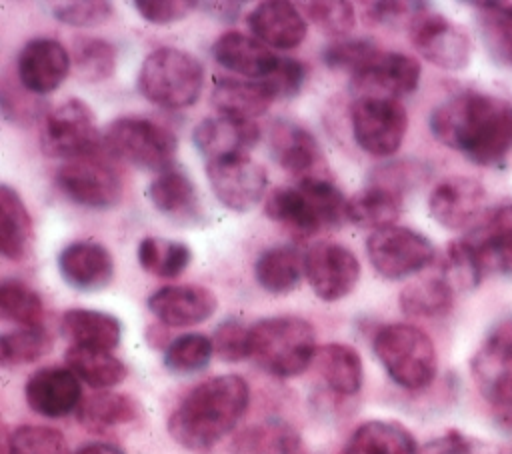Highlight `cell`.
Wrapping results in <instances>:
<instances>
[{"mask_svg": "<svg viewBox=\"0 0 512 454\" xmlns=\"http://www.w3.org/2000/svg\"><path fill=\"white\" fill-rule=\"evenodd\" d=\"M432 136L470 162L492 166L512 150V104L482 92H462L430 114Z\"/></svg>", "mask_w": 512, "mask_h": 454, "instance_id": "1", "label": "cell"}, {"mask_svg": "<svg viewBox=\"0 0 512 454\" xmlns=\"http://www.w3.org/2000/svg\"><path fill=\"white\" fill-rule=\"evenodd\" d=\"M248 402L250 388L242 376H212L178 402L168 418V434L190 452H210L236 428Z\"/></svg>", "mask_w": 512, "mask_h": 454, "instance_id": "2", "label": "cell"}, {"mask_svg": "<svg viewBox=\"0 0 512 454\" xmlns=\"http://www.w3.org/2000/svg\"><path fill=\"white\" fill-rule=\"evenodd\" d=\"M316 352L314 326L300 316H268L250 326V358L272 376L302 374Z\"/></svg>", "mask_w": 512, "mask_h": 454, "instance_id": "3", "label": "cell"}, {"mask_svg": "<svg viewBox=\"0 0 512 454\" xmlns=\"http://www.w3.org/2000/svg\"><path fill=\"white\" fill-rule=\"evenodd\" d=\"M204 88L200 60L180 48L164 46L150 52L138 72L140 94L162 108L180 110L192 106Z\"/></svg>", "mask_w": 512, "mask_h": 454, "instance_id": "4", "label": "cell"}, {"mask_svg": "<svg viewBox=\"0 0 512 454\" xmlns=\"http://www.w3.org/2000/svg\"><path fill=\"white\" fill-rule=\"evenodd\" d=\"M372 348L386 374L406 390H422L436 376L434 342L414 324L394 322L378 328Z\"/></svg>", "mask_w": 512, "mask_h": 454, "instance_id": "5", "label": "cell"}, {"mask_svg": "<svg viewBox=\"0 0 512 454\" xmlns=\"http://www.w3.org/2000/svg\"><path fill=\"white\" fill-rule=\"evenodd\" d=\"M102 140L108 154L116 160L158 174L172 168L178 150L172 130L140 116L116 118L108 124Z\"/></svg>", "mask_w": 512, "mask_h": 454, "instance_id": "6", "label": "cell"}, {"mask_svg": "<svg viewBox=\"0 0 512 454\" xmlns=\"http://www.w3.org/2000/svg\"><path fill=\"white\" fill-rule=\"evenodd\" d=\"M356 144L372 156L394 154L406 136L408 114L398 98L360 96L350 106Z\"/></svg>", "mask_w": 512, "mask_h": 454, "instance_id": "7", "label": "cell"}, {"mask_svg": "<svg viewBox=\"0 0 512 454\" xmlns=\"http://www.w3.org/2000/svg\"><path fill=\"white\" fill-rule=\"evenodd\" d=\"M100 144V132L92 108L70 98L56 106L44 118L40 132V148L50 158H80L94 154Z\"/></svg>", "mask_w": 512, "mask_h": 454, "instance_id": "8", "label": "cell"}, {"mask_svg": "<svg viewBox=\"0 0 512 454\" xmlns=\"http://www.w3.org/2000/svg\"><path fill=\"white\" fill-rule=\"evenodd\" d=\"M366 252L374 270L386 280L408 278L434 260V244L406 226L372 232L366 240Z\"/></svg>", "mask_w": 512, "mask_h": 454, "instance_id": "9", "label": "cell"}, {"mask_svg": "<svg viewBox=\"0 0 512 454\" xmlns=\"http://www.w3.org/2000/svg\"><path fill=\"white\" fill-rule=\"evenodd\" d=\"M56 184L68 200L98 210L116 206L124 188L120 172L96 152L62 164L56 172Z\"/></svg>", "mask_w": 512, "mask_h": 454, "instance_id": "10", "label": "cell"}, {"mask_svg": "<svg viewBox=\"0 0 512 454\" xmlns=\"http://www.w3.org/2000/svg\"><path fill=\"white\" fill-rule=\"evenodd\" d=\"M206 178L218 202L234 212L254 208L268 188L266 168L248 154L208 160Z\"/></svg>", "mask_w": 512, "mask_h": 454, "instance_id": "11", "label": "cell"}, {"mask_svg": "<svg viewBox=\"0 0 512 454\" xmlns=\"http://www.w3.org/2000/svg\"><path fill=\"white\" fill-rule=\"evenodd\" d=\"M416 52L444 70H462L470 62L472 42L468 34L442 14L422 10L408 26Z\"/></svg>", "mask_w": 512, "mask_h": 454, "instance_id": "12", "label": "cell"}, {"mask_svg": "<svg viewBox=\"0 0 512 454\" xmlns=\"http://www.w3.org/2000/svg\"><path fill=\"white\" fill-rule=\"evenodd\" d=\"M304 276L320 300L336 302L356 288L360 262L342 244L318 242L304 254Z\"/></svg>", "mask_w": 512, "mask_h": 454, "instance_id": "13", "label": "cell"}, {"mask_svg": "<svg viewBox=\"0 0 512 454\" xmlns=\"http://www.w3.org/2000/svg\"><path fill=\"white\" fill-rule=\"evenodd\" d=\"M420 62L402 52L378 50L356 74H352V88L364 92L362 96L398 98L412 94L420 84Z\"/></svg>", "mask_w": 512, "mask_h": 454, "instance_id": "14", "label": "cell"}, {"mask_svg": "<svg viewBox=\"0 0 512 454\" xmlns=\"http://www.w3.org/2000/svg\"><path fill=\"white\" fill-rule=\"evenodd\" d=\"M486 190L476 178L450 176L434 186L428 198L432 218L448 230H464L484 214Z\"/></svg>", "mask_w": 512, "mask_h": 454, "instance_id": "15", "label": "cell"}, {"mask_svg": "<svg viewBox=\"0 0 512 454\" xmlns=\"http://www.w3.org/2000/svg\"><path fill=\"white\" fill-rule=\"evenodd\" d=\"M72 56L54 38L28 40L16 60L18 82L36 96L54 92L68 76Z\"/></svg>", "mask_w": 512, "mask_h": 454, "instance_id": "16", "label": "cell"}, {"mask_svg": "<svg viewBox=\"0 0 512 454\" xmlns=\"http://www.w3.org/2000/svg\"><path fill=\"white\" fill-rule=\"evenodd\" d=\"M24 396L32 412L44 418H62L82 404L80 378L68 366H46L26 380Z\"/></svg>", "mask_w": 512, "mask_h": 454, "instance_id": "17", "label": "cell"}, {"mask_svg": "<svg viewBox=\"0 0 512 454\" xmlns=\"http://www.w3.org/2000/svg\"><path fill=\"white\" fill-rule=\"evenodd\" d=\"M218 300L212 290L196 284H172L158 288L148 298L150 312L164 326H194L216 312Z\"/></svg>", "mask_w": 512, "mask_h": 454, "instance_id": "18", "label": "cell"}, {"mask_svg": "<svg viewBox=\"0 0 512 454\" xmlns=\"http://www.w3.org/2000/svg\"><path fill=\"white\" fill-rule=\"evenodd\" d=\"M58 270L70 288L78 292H98L114 278V258L106 246L78 240L62 248Z\"/></svg>", "mask_w": 512, "mask_h": 454, "instance_id": "19", "label": "cell"}, {"mask_svg": "<svg viewBox=\"0 0 512 454\" xmlns=\"http://www.w3.org/2000/svg\"><path fill=\"white\" fill-rule=\"evenodd\" d=\"M270 148L276 162L298 180L328 176L318 140L298 124L276 122L270 132Z\"/></svg>", "mask_w": 512, "mask_h": 454, "instance_id": "20", "label": "cell"}, {"mask_svg": "<svg viewBox=\"0 0 512 454\" xmlns=\"http://www.w3.org/2000/svg\"><path fill=\"white\" fill-rule=\"evenodd\" d=\"M250 32L264 44L290 50L296 48L308 34V24L302 12L284 0H268L256 4V8L246 16Z\"/></svg>", "mask_w": 512, "mask_h": 454, "instance_id": "21", "label": "cell"}, {"mask_svg": "<svg viewBox=\"0 0 512 454\" xmlns=\"http://www.w3.org/2000/svg\"><path fill=\"white\" fill-rule=\"evenodd\" d=\"M258 138L260 128L256 126V122L236 120L228 116L204 118L196 124L192 132V142L206 160L248 154Z\"/></svg>", "mask_w": 512, "mask_h": 454, "instance_id": "22", "label": "cell"}, {"mask_svg": "<svg viewBox=\"0 0 512 454\" xmlns=\"http://www.w3.org/2000/svg\"><path fill=\"white\" fill-rule=\"evenodd\" d=\"M212 56L222 68L252 80L268 78L280 62V58L266 44L238 30L218 36L212 46Z\"/></svg>", "mask_w": 512, "mask_h": 454, "instance_id": "23", "label": "cell"}, {"mask_svg": "<svg viewBox=\"0 0 512 454\" xmlns=\"http://www.w3.org/2000/svg\"><path fill=\"white\" fill-rule=\"evenodd\" d=\"M278 100L274 86L268 78L264 80H236L220 78L212 90V106L218 116L236 120H254L264 114L268 106Z\"/></svg>", "mask_w": 512, "mask_h": 454, "instance_id": "24", "label": "cell"}, {"mask_svg": "<svg viewBox=\"0 0 512 454\" xmlns=\"http://www.w3.org/2000/svg\"><path fill=\"white\" fill-rule=\"evenodd\" d=\"M62 334L72 346L114 350L122 338V324L116 316L90 310V308H70L62 314L60 322Z\"/></svg>", "mask_w": 512, "mask_h": 454, "instance_id": "25", "label": "cell"}, {"mask_svg": "<svg viewBox=\"0 0 512 454\" xmlns=\"http://www.w3.org/2000/svg\"><path fill=\"white\" fill-rule=\"evenodd\" d=\"M264 212L270 220L284 224L300 238H310L324 228V222L312 204V200L296 186H278L274 188L264 202Z\"/></svg>", "mask_w": 512, "mask_h": 454, "instance_id": "26", "label": "cell"}, {"mask_svg": "<svg viewBox=\"0 0 512 454\" xmlns=\"http://www.w3.org/2000/svg\"><path fill=\"white\" fill-rule=\"evenodd\" d=\"M32 218L20 194L8 184L0 186V250L8 260H24L32 250Z\"/></svg>", "mask_w": 512, "mask_h": 454, "instance_id": "27", "label": "cell"}, {"mask_svg": "<svg viewBox=\"0 0 512 454\" xmlns=\"http://www.w3.org/2000/svg\"><path fill=\"white\" fill-rule=\"evenodd\" d=\"M314 360L322 380L332 392L340 396L358 394L364 380V366L356 348L342 342H330L318 348Z\"/></svg>", "mask_w": 512, "mask_h": 454, "instance_id": "28", "label": "cell"}, {"mask_svg": "<svg viewBox=\"0 0 512 454\" xmlns=\"http://www.w3.org/2000/svg\"><path fill=\"white\" fill-rule=\"evenodd\" d=\"M304 276V256L292 246H274L254 262L256 282L270 294L292 292Z\"/></svg>", "mask_w": 512, "mask_h": 454, "instance_id": "29", "label": "cell"}, {"mask_svg": "<svg viewBox=\"0 0 512 454\" xmlns=\"http://www.w3.org/2000/svg\"><path fill=\"white\" fill-rule=\"evenodd\" d=\"M400 200L402 196L386 186L370 184L346 202V218L358 228H372L376 232L394 226L402 210Z\"/></svg>", "mask_w": 512, "mask_h": 454, "instance_id": "30", "label": "cell"}, {"mask_svg": "<svg viewBox=\"0 0 512 454\" xmlns=\"http://www.w3.org/2000/svg\"><path fill=\"white\" fill-rule=\"evenodd\" d=\"M360 454H418V446L408 428L394 420L362 422L346 442Z\"/></svg>", "mask_w": 512, "mask_h": 454, "instance_id": "31", "label": "cell"}, {"mask_svg": "<svg viewBox=\"0 0 512 454\" xmlns=\"http://www.w3.org/2000/svg\"><path fill=\"white\" fill-rule=\"evenodd\" d=\"M64 358L66 366L80 378V382L96 390L118 386L128 374L124 362L116 358L110 350L70 346Z\"/></svg>", "mask_w": 512, "mask_h": 454, "instance_id": "32", "label": "cell"}, {"mask_svg": "<svg viewBox=\"0 0 512 454\" xmlns=\"http://www.w3.org/2000/svg\"><path fill=\"white\" fill-rule=\"evenodd\" d=\"M454 292L442 274L428 276L406 284L398 296V304L406 316L438 318L452 310Z\"/></svg>", "mask_w": 512, "mask_h": 454, "instance_id": "33", "label": "cell"}, {"mask_svg": "<svg viewBox=\"0 0 512 454\" xmlns=\"http://www.w3.org/2000/svg\"><path fill=\"white\" fill-rule=\"evenodd\" d=\"M476 22L488 56L502 66H512V4L476 2Z\"/></svg>", "mask_w": 512, "mask_h": 454, "instance_id": "34", "label": "cell"}, {"mask_svg": "<svg viewBox=\"0 0 512 454\" xmlns=\"http://www.w3.org/2000/svg\"><path fill=\"white\" fill-rule=\"evenodd\" d=\"M138 416L140 406L134 398L110 390L84 398L78 408V420L90 430H108L120 424H130Z\"/></svg>", "mask_w": 512, "mask_h": 454, "instance_id": "35", "label": "cell"}, {"mask_svg": "<svg viewBox=\"0 0 512 454\" xmlns=\"http://www.w3.org/2000/svg\"><path fill=\"white\" fill-rule=\"evenodd\" d=\"M300 434L282 420H268L242 430L234 442V454H298Z\"/></svg>", "mask_w": 512, "mask_h": 454, "instance_id": "36", "label": "cell"}, {"mask_svg": "<svg viewBox=\"0 0 512 454\" xmlns=\"http://www.w3.org/2000/svg\"><path fill=\"white\" fill-rule=\"evenodd\" d=\"M192 260L188 244L160 236H146L138 244L140 266L158 278L180 276Z\"/></svg>", "mask_w": 512, "mask_h": 454, "instance_id": "37", "label": "cell"}, {"mask_svg": "<svg viewBox=\"0 0 512 454\" xmlns=\"http://www.w3.org/2000/svg\"><path fill=\"white\" fill-rule=\"evenodd\" d=\"M72 64L86 82L108 80L116 70V48L104 38L78 36L72 42Z\"/></svg>", "mask_w": 512, "mask_h": 454, "instance_id": "38", "label": "cell"}, {"mask_svg": "<svg viewBox=\"0 0 512 454\" xmlns=\"http://www.w3.org/2000/svg\"><path fill=\"white\" fill-rule=\"evenodd\" d=\"M0 312L4 320L20 328H40L44 322L40 294L22 280H4L0 284Z\"/></svg>", "mask_w": 512, "mask_h": 454, "instance_id": "39", "label": "cell"}, {"mask_svg": "<svg viewBox=\"0 0 512 454\" xmlns=\"http://www.w3.org/2000/svg\"><path fill=\"white\" fill-rule=\"evenodd\" d=\"M148 196L158 212L182 214L196 204V186L182 170L170 168L152 180Z\"/></svg>", "mask_w": 512, "mask_h": 454, "instance_id": "40", "label": "cell"}, {"mask_svg": "<svg viewBox=\"0 0 512 454\" xmlns=\"http://www.w3.org/2000/svg\"><path fill=\"white\" fill-rule=\"evenodd\" d=\"M214 354L212 338L206 334L190 332L174 338L166 350H164V366L172 374H194L204 370L210 364V358Z\"/></svg>", "mask_w": 512, "mask_h": 454, "instance_id": "41", "label": "cell"}, {"mask_svg": "<svg viewBox=\"0 0 512 454\" xmlns=\"http://www.w3.org/2000/svg\"><path fill=\"white\" fill-rule=\"evenodd\" d=\"M52 348L50 334L40 328H18L2 334L0 360L4 366H24L40 360Z\"/></svg>", "mask_w": 512, "mask_h": 454, "instance_id": "42", "label": "cell"}, {"mask_svg": "<svg viewBox=\"0 0 512 454\" xmlns=\"http://www.w3.org/2000/svg\"><path fill=\"white\" fill-rule=\"evenodd\" d=\"M442 276L454 290H472L484 278L478 258L466 238L448 244L442 264Z\"/></svg>", "mask_w": 512, "mask_h": 454, "instance_id": "43", "label": "cell"}, {"mask_svg": "<svg viewBox=\"0 0 512 454\" xmlns=\"http://www.w3.org/2000/svg\"><path fill=\"white\" fill-rule=\"evenodd\" d=\"M8 454H70L60 430L38 424H24L8 436Z\"/></svg>", "mask_w": 512, "mask_h": 454, "instance_id": "44", "label": "cell"}, {"mask_svg": "<svg viewBox=\"0 0 512 454\" xmlns=\"http://www.w3.org/2000/svg\"><path fill=\"white\" fill-rule=\"evenodd\" d=\"M304 14L308 20L328 36H344L354 28V6L344 0H320L304 2Z\"/></svg>", "mask_w": 512, "mask_h": 454, "instance_id": "45", "label": "cell"}, {"mask_svg": "<svg viewBox=\"0 0 512 454\" xmlns=\"http://www.w3.org/2000/svg\"><path fill=\"white\" fill-rule=\"evenodd\" d=\"M380 48L374 40L354 38V40H334L324 48V62L332 70H348L356 74Z\"/></svg>", "mask_w": 512, "mask_h": 454, "instance_id": "46", "label": "cell"}, {"mask_svg": "<svg viewBox=\"0 0 512 454\" xmlns=\"http://www.w3.org/2000/svg\"><path fill=\"white\" fill-rule=\"evenodd\" d=\"M212 344L214 354L224 362H240L250 358V328L238 318H226L216 326Z\"/></svg>", "mask_w": 512, "mask_h": 454, "instance_id": "47", "label": "cell"}, {"mask_svg": "<svg viewBox=\"0 0 512 454\" xmlns=\"http://www.w3.org/2000/svg\"><path fill=\"white\" fill-rule=\"evenodd\" d=\"M114 12V6L104 0H86V2H68L62 6H56L52 10V16L74 28H92L104 24Z\"/></svg>", "mask_w": 512, "mask_h": 454, "instance_id": "48", "label": "cell"}, {"mask_svg": "<svg viewBox=\"0 0 512 454\" xmlns=\"http://www.w3.org/2000/svg\"><path fill=\"white\" fill-rule=\"evenodd\" d=\"M422 10H426V4L422 2H368L364 20L372 26L404 24L408 28Z\"/></svg>", "mask_w": 512, "mask_h": 454, "instance_id": "49", "label": "cell"}, {"mask_svg": "<svg viewBox=\"0 0 512 454\" xmlns=\"http://www.w3.org/2000/svg\"><path fill=\"white\" fill-rule=\"evenodd\" d=\"M418 454H502L496 446L478 438L466 436L458 430H450L430 442H426Z\"/></svg>", "mask_w": 512, "mask_h": 454, "instance_id": "50", "label": "cell"}, {"mask_svg": "<svg viewBox=\"0 0 512 454\" xmlns=\"http://www.w3.org/2000/svg\"><path fill=\"white\" fill-rule=\"evenodd\" d=\"M134 6L146 22L166 26V24H174V22L186 18L198 6V2H192V0H136Z\"/></svg>", "mask_w": 512, "mask_h": 454, "instance_id": "51", "label": "cell"}, {"mask_svg": "<svg viewBox=\"0 0 512 454\" xmlns=\"http://www.w3.org/2000/svg\"><path fill=\"white\" fill-rule=\"evenodd\" d=\"M306 72L308 68L300 60L280 58L276 70L268 76V80L274 86L278 98H292L302 90L306 82Z\"/></svg>", "mask_w": 512, "mask_h": 454, "instance_id": "52", "label": "cell"}, {"mask_svg": "<svg viewBox=\"0 0 512 454\" xmlns=\"http://www.w3.org/2000/svg\"><path fill=\"white\" fill-rule=\"evenodd\" d=\"M36 94H30L22 84L18 88L4 86L2 90V112L8 120L14 122H30L36 118L42 102L34 98Z\"/></svg>", "mask_w": 512, "mask_h": 454, "instance_id": "53", "label": "cell"}, {"mask_svg": "<svg viewBox=\"0 0 512 454\" xmlns=\"http://www.w3.org/2000/svg\"><path fill=\"white\" fill-rule=\"evenodd\" d=\"M202 6L220 22H234L242 10V2H204Z\"/></svg>", "mask_w": 512, "mask_h": 454, "instance_id": "54", "label": "cell"}, {"mask_svg": "<svg viewBox=\"0 0 512 454\" xmlns=\"http://www.w3.org/2000/svg\"><path fill=\"white\" fill-rule=\"evenodd\" d=\"M74 454H126V452L112 442H88L82 448H78Z\"/></svg>", "mask_w": 512, "mask_h": 454, "instance_id": "55", "label": "cell"}, {"mask_svg": "<svg viewBox=\"0 0 512 454\" xmlns=\"http://www.w3.org/2000/svg\"><path fill=\"white\" fill-rule=\"evenodd\" d=\"M500 210V214L512 224V204H508V206H502V208H498Z\"/></svg>", "mask_w": 512, "mask_h": 454, "instance_id": "56", "label": "cell"}, {"mask_svg": "<svg viewBox=\"0 0 512 454\" xmlns=\"http://www.w3.org/2000/svg\"><path fill=\"white\" fill-rule=\"evenodd\" d=\"M340 454H360V452H356V450H352V448H348V446H344L342 450H340Z\"/></svg>", "mask_w": 512, "mask_h": 454, "instance_id": "57", "label": "cell"}]
</instances>
